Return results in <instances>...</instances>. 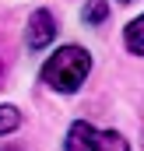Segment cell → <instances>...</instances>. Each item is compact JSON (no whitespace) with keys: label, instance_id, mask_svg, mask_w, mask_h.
I'll return each mask as SVG.
<instances>
[{"label":"cell","instance_id":"cell-1","mask_svg":"<svg viewBox=\"0 0 144 151\" xmlns=\"http://www.w3.org/2000/svg\"><path fill=\"white\" fill-rule=\"evenodd\" d=\"M91 74V56L81 46H63L56 49L46 63H42V84H49L60 95H71L84 84V77Z\"/></svg>","mask_w":144,"mask_h":151},{"label":"cell","instance_id":"cell-2","mask_svg":"<svg viewBox=\"0 0 144 151\" xmlns=\"http://www.w3.org/2000/svg\"><path fill=\"white\" fill-rule=\"evenodd\" d=\"M63 148L67 151H130V144L116 130H99V127L77 119V123H71V130H67V144Z\"/></svg>","mask_w":144,"mask_h":151},{"label":"cell","instance_id":"cell-3","mask_svg":"<svg viewBox=\"0 0 144 151\" xmlns=\"http://www.w3.org/2000/svg\"><path fill=\"white\" fill-rule=\"evenodd\" d=\"M53 39H56V18H53L49 11H35V14L28 18V28H25L28 49H46Z\"/></svg>","mask_w":144,"mask_h":151},{"label":"cell","instance_id":"cell-4","mask_svg":"<svg viewBox=\"0 0 144 151\" xmlns=\"http://www.w3.org/2000/svg\"><path fill=\"white\" fill-rule=\"evenodd\" d=\"M123 42H127V49H130L134 56H144V14L134 18V21L123 28Z\"/></svg>","mask_w":144,"mask_h":151},{"label":"cell","instance_id":"cell-5","mask_svg":"<svg viewBox=\"0 0 144 151\" xmlns=\"http://www.w3.org/2000/svg\"><path fill=\"white\" fill-rule=\"evenodd\" d=\"M81 18H84V25H102L109 18V0H88L84 11H81Z\"/></svg>","mask_w":144,"mask_h":151},{"label":"cell","instance_id":"cell-6","mask_svg":"<svg viewBox=\"0 0 144 151\" xmlns=\"http://www.w3.org/2000/svg\"><path fill=\"white\" fill-rule=\"evenodd\" d=\"M21 127V113L14 106H0V134H11Z\"/></svg>","mask_w":144,"mask_h":151},{"label":"cell","instance_id":"cell-7","mask_svg":"<svg viewBox=\"0 0 144 151\" xmlns=\"http://www.w3.org/2000/svg\"><path fill=\"white\" fill-rule=\"evenodd\" d=\"M120 4H130V0H120Z\"/></svg>","mask_w":144,"mask_h":151},{"label":"cell","instance_id":"cell-8","mask_svg":"<svg viewBox=\"0 0 144 151\" xmlns=\"http://www.w3.org/2000/svg\"><path fill=\"white\" fill-rule=\"evenodd\" d=\"M0 70H4V67H0Z\"/></svg>","mask_w":144,"mask_h":151}]
</instances>
